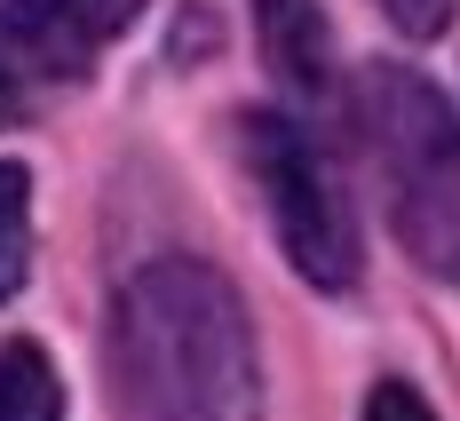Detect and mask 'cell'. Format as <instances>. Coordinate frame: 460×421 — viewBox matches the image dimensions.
<instances>
[{"instance_id":"cell-4","label":"cell","mask_w":460,"mask_h":421,"mask_svg":"<svg viewBox=\"0 0 460 421\" xmlns=\"http://www.w3.org/2000/svg\"><path fill=\"white\" fill-rule=\"evenodd\" d=\"M136 16L143 0H0V32L16 48V64H32L48 80H80Z\"/></svg>"},{"instance_id":"cell-5","label":"cell","mask_w":460,"mask_h":421,"mask_svg":"<svg viewBox=\"0 0 460 421\" xmlns=\"http://www.w3.org/2000/svg\"><path fill=\"white\" fill-rule=\"evenodd\" d=\"M254 24H262V56H270L278 80L294 95H318L325 88V56H333L318 0H254Z\"/></svg>"},{"instance_id":"cell-1","label":"cell","mask_w":460,"mask_h":421,"mask_svg":"<svg viewBox=\"0 0 460 421\" xmlns=\"http://www.w3.org/2000/svg\"><path fill=\"white\" fill-rule=\"evenodd\" d=\"M111 390L128 421H262L246 302L199 255H159L111 302Z\"/></svg>"},{"instance_id":"cell-3","label":"cell","mask_w":460,"mask_h":421,"mask_svg":"<svg viewBox=\"0 0 460 421\" xmlns=\"http://www.w3.org/2000/svg\"><path fill=\"white\" fill-rule=\"evenodd\" d=\"M246 167L262 184L270 207V231L286 246V263L318 294H349L358 286V223H349V199L333 184L325 151L310 143V128H294L286 112H246Z\"/></svg>"},{"instance_id":"cell-7","label":"cell","mask_w":460,"mask_h":421,"mask_svg":"<svg viewBox=\"0 0 460 421\" xmlns=\"http://www.w3.org/2000/svg\"><path fill=\"white\" fill-rule=\"evenodd\" d=\"M24 263H32V175L0 159V302L24 286Z\"/></svg>"},{"instance_id":"cell-2","label":"cell","mask_w":460,"mask_h":421,"mask_svg":"<svg viewBox=\"0 0 460 421\" xmlns=\"http://www.w3.org/2000/svg\"><path fill=\"white\" fill-rule=\"evenodd\" d=\"M349 112L397 246L437 286H460V112L413 64H366Z\"/></svg>"},{"instance_id":"cell-10","label":"cell","mask_w":460,"mask_h":421,"mask_svg":"<svg viewBox=\"0 0 460 421\" xmlns=\"http://www.w3.org/2000/svg\"><path fill=\"white\" fill-rule=\"evenodd\" d=\"M16 112H24V80H16V56L0 48V128H16Z\"/></svg>"},{"instance_id":"cell-6","label":"cell","mask_w":460,"mask_h":421,"mask_svg":"<svg viewBox=\"0 0 460 421\" xmlns=\"http://www.w3.org/2000/svg\"><path fill=\"white\" fill-rule=\"evenodd\" d=\"M0 421H64V381L32 342H0Z\"/></svg>"},{"instance_id":"cell-8","label":"cell","mask_w":460,"mask_h":421,"mask_svg":"<svg viewBox=\"0 0 460 421\" xmlns=\"http://www.w3.org/2000/svg\"><path fill=\"white\" fill-rule=\"evenodd\" d=\"M453 8L460 0H381V16H389L405 40H437V32L453 24Z\"/></svg>"},{"instance_id":"cell-9","label":"cell","mask_w":460,"mask_h":421,"mask_svg":"<svg viewBox=\"0 0 460 421\" xmlns=\"http://www.w3.org/2000/svg\"><path fill=\"white\" fill-rule=\"evenodd\" d=\"M366 421H437V414H429V398H420L413 381H381L366 398Z\"/></svg>"}]
</instances>
